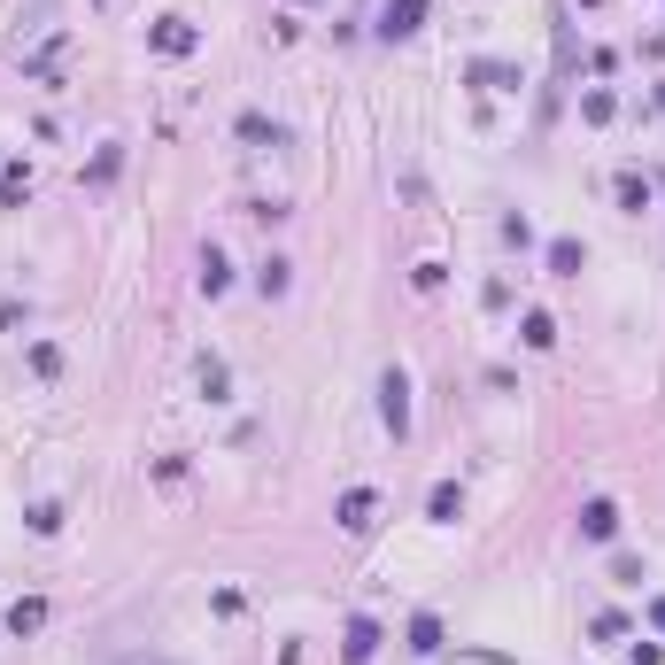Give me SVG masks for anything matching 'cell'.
<instances>
[{"mask_svg":"<svg viewBox=\"0 0 665 665\" xmlns=\"http://www.w3.org/2000/svg\"><path fill=\"white\" fill-rule=\"evenodd\" d=\"M225 287H232V263L217 248H202V294H225Z\"/></svg>","mask_w":665,"mask_h":665,"instance_id":"17","label":"cell"},{"mask_svg":"<svg viewBox=\"0 0 665 665\" xmlns=\"http://www.w3.org/2000/svg\"><path fill=\"white\" fill-rule=\"evenodd\" d=\"M379 426H387V434H395V441L410 434V379L395 372V364L379 372Z\"/></svg>","mask_w":665,"mask_h":665,"instance_id":"1","label":"cell"},{"mask_svg":"<svg viewBox=\"0 0 665 665\" xmlns=\"http://www.w3.org/2000/svg\"><path fill=\"white\" fill-rule=\"evenodd\" d=\"M24 202H31V171L8 163V171H0V209H24Z\"/></svg>","mask_w":665,"mask_h":665,"instance_id":"14","label":"cell"},{"mask_svg":"<svg viewBox=\"0 0 665 665\" xmlns=\"http://www.w3.org/2000/svg\"><path fill=\"white\" fill-rule=\"evenodd\" d=\"M580 116H588V124H611V116H619V101H611L604 86H588V93H580Z\"/></svg>","mask_w":665,"mask_h":665,"instance_id":"18","label":"cell"},{"mask_svg":"<svg viewBox=\"0 0 665 665\" xmlns=\"http://www.w3.org/2000/svg\"><path fill=\"white\" fill-rule=\"evenodd\" d=\"M418 24H426V0H387L379 8V39H410Z\"/></svg>","mask_w":665,"mask_h":665,"instance_id":"6","label":"cell"},{"mask_svg":"<svg viewBox=\"0 0 665 665\" xmlns=\"http://www.w3.org/2000/svg\"><path fill=\"white\" fill-rule=\"evenodd\" d=\"M31 372L55 379V372H62V348H55V341H31Z\"/></svg>","mask_w":665,"mask_h":665,"instance_id":"20","label":"cell"},{"mask_svg":"<svg viewBox=\"0 0 665 665\" xmlns=\"http://www.w3.org/2000/svg\"><path fill=\"white\" fill-rule=\"evenodd\" d=\"M611 534H619V503L611 495H588L580 503V542H611Z\"/></svg>","mask_w":665,"mask_h":665,"instance_id":"5","label":"cell"},{"mask_svg":"<svg viewBox=\"0 0 665 665\" xmlns=\"http://www.w3.org/2000/svg\"><path fill=\"white\" fill-rule=\"evenodd\" d=\"M588 635H596V642H619V635H627V619H619V611H596V619H588Z\"/></svg>","mask_w":665,"mask_h":665,"instance_id":"21","label":"cell"},{"mask_svg":"<svg viewBox=\"0 0 665 665\" xmlns=\"http://www.w3.org/2000/svg\"><path fill=\"white\" fill-rule=\"evenodd\" d=\"M93 8H116V0H93Z\"/></svg>","mask_w":665,"mask_h":665,"instance_id":"27","label":"cell"},{"mask_svg":"<svg viewBox=\"0 0 665 665\" xmlns=\"http://www.w3.org/2000/svg\"><path fill=\"white\" fill-rule=\"evenodd\" d=\"M116 163H124V147H101V155H93V171H86V178H93V186H109V178H116Z\"/></svg>","mask_w":665,"mask_h":665,"instance_id":"23","label":"cell"},{"mask_svg":"<svg viewBox=\"0 0 665 665\" xmlns=\"http://www.w3.org/2000/svg\"><path fill=\"white\" fill-rule=\"evenodd\" d=\"M464 78H472V86H480V93H511V86H519V70H511V62H488V55L472 62Z\"/></svg>","mask_w":665,"mask_h":665,"instance_id":"10","label":"cell"},{"mask_svg":"<svg viewBox=\"0 0 665 665\" xmlns=\"http://www.w3.org/2000/svg\"><path fill=\"white\" fill-rule=\"evenodd\" d=\"M658 109H665V86H658Z\"/></svg>","mask_w":665,"mask_h":665,"instance_id":"28","label":"cell"},{"mask_svg":"<svg viewBox=\"0 0 665 665\" xmlns=\"http://www.w3.org/2000/svg\"><path fill=\"white\" fill-rule=\"evenodd\" d=\"M542 256H550V279H580V263H588V248H580L573 232H557V240L542 248Z\"/></svg>","mask_w":665,"mask_h":665,"instance_id":"7","label":"cell"},{"mask_svg":"<svg viewBox=\"0 0 665 665\" xmlns=\"http://www.w3.org/2000/svg\"><path fill=\"white\" fill-rule=\"evenodd\" d=\"M627 665H665V650L658 642H627Z\"/></svg>","mask_w":665,"mask_h":665,"instance_id":"25","label":"cell"},{"mask_svg":"<svg viewBox=\"0 0 665 665\" xmlns=\"http://www.w3.org/2000/svg\"><path fill=\"white\" fill-rule=\"evenodd\" d=\"M611 580L619 588H642V557H611Z\"/></svg>","mask_w":665,"mask_h":665,"instance_id":"24","label":"cell"},{"mask_svg":"<svg viewBox=\"0 0 665 665\" xmlns=\"http://www.w3.org/2000/svg\"><path fill=\"white\" fill-rule=\"evenodd\" d=\"M519 341L526 348H550L557 341V318H550V310H526V318H519Z\"/></svg>","mask_w":665,"mask_h":665,"instance_id":"15","label":"cell"},{"mask_svg":"<svg viewBox=\"0 0 665 665\" xmlns=\"http://www.w3.org/2000/svg\"><path fill=\"white\" fill-rule=\"evenodd\" d=\"M147 47L171 55V62H186L194 47H202V31H194V16H163V24H147Z\"/></svg>","mask_w":665,"mask_h":665,"instance_id":"2","label":"cell"},{"mask_svg":"<svg viewBox=\"0 0 665 665\" xmlns=\"http://www.w3.org/2000/svg\"><path fill=\"white\" fill-rule=\"evenodd\" d=\"M31 534H62V503H31Z\"/></svg>","mask_w":665,"mask_h":665,"instance_id":"22","label":"cell"},{"mask_svg":"<svg viewBox=\"0 0 665 665\" xmlns=\"http://www.w3.org/2000/svg\"><path fill=\"white\" fill-rule=\"evenodd\" d=\"M426 519H434V526H457L464 519V488H457V480H441V488L426 495Z\"/></svg>","mask_w":665,"mask_h":665,"instance_id":"9","label":"cell"},{"mask_svg":"<svg viewBox=\"0 0 665 665\" xmlns=\"http://www.w3.org/2000/svg\"><path fill=\"white\" fill-rule=\"evenodd\" d=\"M410 658H441V619H434V611L410 619Z\"/></svg>","mask_w":665,"mask_h":665,"instance_id":"11","label":"cell"},{"mask_svg":"<svg viewBox=\"0 0 665 665\" xmlns=\"http://www.w3.org/2000/svg\"><path fill=\"white\" fill-rule=\"evenodd\" d=\"M256 287H263V302H279V294L294 287V263H279V256H271V263L256 271Z\"/></svg>","mask_w":665,"mask_h":665,"instance_id":"16","label":"cell"},{"mask_svg":"<svg viewBox=\"0 0 665 665\" xmlns=\"http://www.w3.org/2000/svg\"><path fill=\"white\" fill-rule=\"evenodd\" d=\"M379 642H387V635H379V619H364V611H356V619H348V635H341V658H348V665H372Z\"/></svg>","mask_w":665,"mask_h":665,"instance_id":"4","label":"cell"},{"mask_svg":"<svg viewBox=\"0 0 665 665\" xmlns=\"http://www.w3.org/2000/svg\"><path fill=\"white\" fill-rule=\"evenodd\" d=\"M194 372H202V395H209V403H225V364H217V356H202Z\"/></svg>","mask_w":665,"mask_h":665,"instance_id":"19","label":"cell"},{"mask_svg":"<svg viewBox=\"0 0 665 665\" xmlns=\"http://www.w3.org/2000/svg\"><path fill=\"white\" fill-rule=\"evenodd\" d=\"M240 140H248V147H287V124L263 116V109H248V116H240Z\"/></svg>","mask_w":665,"mask_h":665,"instance_id":"8","label":"cell"},{"mask_svg":"<svg viewBox=\"0 0 665 665\" xmlns=\"http://www.w3.org/2000/svg\"><path fill=\"white\" fill-rule=\"evenodd\" d=\"M611 194H619V209H627V217H642V209H650V178H642V171H619V186H611Z\"/></svg>","mask_w":665,"mask_h":665,"instance_id":"13","label":"cell"},{"mask_svg":"<svg viewBox=\"0 0 665 665\" xmlns=\"http://www.w3.org/2000/svg\"><path fill=\"white\" fill-rule=\"evenodd\" d=\"M39 627H47V604L39 596H16L8 604V635H39Z\"/></svg>","mask_w":665,"mask_h":665,"instance_id":"12","label":"cell"},{"mask_svg":"<svg viewBox=\"0 0 665 665\" xmlns=\"http://www.w3.org/2000/svg\"><path fill=\"white\" fill-rule=\"evenodd\" d=\"M650 627H658V635H665V596H650Z\"/></svg>","mask_w":665,"mask_h":665,"instance_id":"26","label":"cell"},{"mask_svg":"<svg viewBox=\"0 0 665 665\" xmlns=\"http://www.w3.org/2000/svg\"><path fill=\"white\" fill-rule=\"evenodd\" d=\"M333 519H341V534H372V526H379V495L372 488H348L341 503H333Z\"/></svg>","mask_w":665,"mask_h":665,"instance_id":"3","label":"cell"}]
</instances>
